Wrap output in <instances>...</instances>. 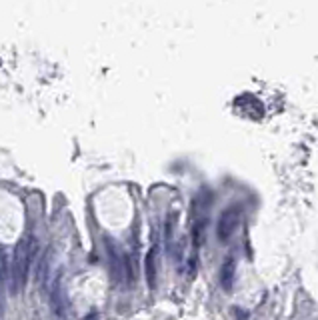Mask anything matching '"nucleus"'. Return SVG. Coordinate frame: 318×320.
Returning <instances> with one entry per match:
<instances>
[{"label": "nucleus", "instance_id": "nucleus-2", "mask_svg": "<svg viewBox=\"0 0 318 320\" xmlns=\"http://www.w3.org/2000/svg\"><path fill=\"white\" fill-rule=\"evenodd\" d=\"M240 224V206H228L222 210L218 224H216V236L220 242H228V238L236 232Z\"/></svg>", "mask_w": 318, "mask_h": 320}, {"label": "nucleus", "instance_id": "nucleus-5", "mask_svg": "<svg viewBox=\"0 0 318 320\" xmlns=\"http://www.w3.org/2000/svg\"><path fill=\"white\" fill-rule=\"evenodd\" d=\"M50 256H52V248H48L44 254H42V258H40V262H38V268H36V280L38 284L42 286V290H46L48 288V274H50Z\"/></svg>", "mask_w": 318, "mask_h": 320}, {"label": "nucleus", "instance_id": "nucleus-6", "mask_svg": "<svg viewBox=\"0 0 318 320\" xmlns=\"http://www.w3.org/2000/svg\"><path fill=\"white\" fill-rule=\"evenodd\" d=\"M156 254H158V248L152 246L146 256V283H148V288L154 290L156 286Z\"/></svg>", "mask_w": 318, "mask_h": 320}, {"label": "nucleus", "instance_id": "nucleus-7", "mask_svg": "<svg viewBox=\"0 0 318 320\" xmlns=\"http://www.w3.org/2000/svg\"><path fill=\"white\" fill-rule=\"evenodd\" d=\"M6 276V258H4V254L0 252V280Z\"/></svg>", "mask_w": 318, "mask_h": 320}, {"label": "nucleus", "instance_id": "nucleus-4", "mask_svg": "<svg viewBox=\"0 0 318 320\" xmlns=\"http://www.w3.org/2000/svg\"><path fill=\"white\" fill-rule=\"evenodd\" d=\"M234 272H236L234 258L226 256L222 266H220V272H218V283H220L225 292H232V288H234Z\"/></svg>", "mask_w": 318, "mask_h": 320}, {"label": "nucleus", "instance_id": "nucleus-1", "mask_svg": "<svg viewBox=\"0 0 318 320\" xmlns=\"http://www.w3.org/2000/svg\"><path fill=\"white\" fill-rule=\"evenodd\" d=\"M36 238L32 234H28L26 238H22L16 248H14V256H12V270H10V288L12 294H16L26 286L28 274H30V266L36 256Z\"/></svg>", "mask_w": 318, "mask_h": 320}, {"label": "nucleus", "instance_id": "nucleus-3", "mask_svg": "<svg viewBox=\"0 0 318 320\" xmlns=\"http://www.w3.org/2000/svg\"><path fill=\"white\" fill-rule=\"evenodd\" d=\"M68 296H66V292H64V288H62V278L58 276L54 283L50 284V308H52V312L57 314L58 318H64L66 316V312H68Z\"/></svg>", "mask_w": 318, "mask_h": 320}]
</instances>
